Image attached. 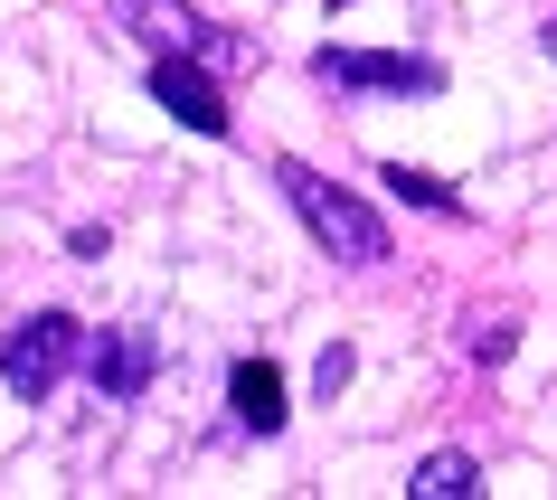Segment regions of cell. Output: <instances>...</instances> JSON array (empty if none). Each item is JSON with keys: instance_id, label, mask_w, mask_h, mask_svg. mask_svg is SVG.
I'll use <instances>...</instances> for the list:
<instances>
[{"instance_id": "obj_1", "label": "cell", "mask_w": 557, "mask_h": 500, "mask_svg": "<svg viewBox=\"0 0 557 500\" xmlns=\"http://www.w3.org/2000/svg\"><path fill=\"white\" fill-rule=\"evenodd\" d=\"M274 179H284L294 217L322 236L341 265H387V217H379L369 199H350V189H341V179H322L312 161H274Z\"/></svg>"}, {"instance_id": "obj_2", "label": "cell", "mask_w": 557, "mask_h": 500, "mask_svg": "<svg viewBox=\"0 0 557 500\" xmlns=\"http://www.w3.org/2000/svg\"><path fill=\"white\" fill-rule=\"evenodd\" d=\"M66 368H86V322L76 312H29V322H10L0 330V387L10 397H58Z\"/></svg>"}, {"instance_id": "obj_3", "label": "cell", "mask_w": 557, "mask_h": 500, "mask_svg": "<svg viewBox=\"0 0 557 500\" xmlns=\"http://www.w3.org/2000/svg\"><path fill=\"white\" fill-rule=\"evenodd\" d=\"M114 29H133L151 58H208V66H246L256 48L227 38L218 20H199L189 0H114Z\"/></svg>"}, {"instance_id": "obj_4", "label": "cell", "mask_w": 557, "mask_h": 500, "mask_svg": "<svg viewBox=\"0 0 557 500\" xmlns=\"http://www.w3.org/2000/svg\"><path fill=\"white\" fill-rule=\"evenodd\" d=\"M312 76L322 86H350V95H444V66L407 58V48H322Z\"/></svg>"}, {"instance_id": "obj_5", "label": "cell", "mask_w": 557, "mask_h": 500, "mask_svg": "<svg viewBox=\"0 0 557 500\" xmlns=\"http://www.w3.org/2000/svg\"><path fill=\"white\" fill-rule=\"evenodd\" d=\"M161 378V340L143 322H114V330H86V387L104 407H133L143 387Z\"/></svg>"}, {"instance_id": "obj_6", "label": "cell", "mask_w": 557, "mask_h": 500, "mask_svg": "<svg viewBox=\"0 0 557 500\" xmlns=\"http://www.w3.org/2000/svg\"><path fill=\"white\" fill-rule=\"evenodd\" d=\"M151 104L171 123H189V133H208V142H227V95L208 86V58H151Z\"/></svg>"}, {"instance_id": "obj_7", "label": "cell", "mask_w": 557, "mask_h": 500, "mask_svg": "<svg viewBox=\"0 0 557 500\" xmlns=\"http://www.w3.org/2000/svg\"><path fill=\"white\" fill-rule=\"evenodd\" d=\"M227 415L236 425H246V435H284V368H274V359H236L227 368Z\"/></svg>"}, {"instance_id": "obj_8", "label": "cell", "mask_w": 557, "mask_h": 500, "mask_svg": "<svg viewBox=\"0 0 557 500\" xmlns=\"http://www.w3.org/2000/svg\"><path fill=\"white\" fill-rule=\"evenodd\" d=\"M407 491L416 500H472V491H482V463H472V453H425Z\"/></svg>"}, {"instance_id": "obj_9", "label": "cell", "mask_w": 557, "mask_h": 500, "mask_svg": "<svg viewBox=\"0 0 557 500\" xmlns=\"http://www.w3.org/2000/svg\"><path fill=\"white\" fill-rule=\"evenodd\" d=\"M387 199H407V208H435V217H463V199H454V189H444L435 171H407V161H387Z\"/></svg>"}, {"instance_id": "obj_10", "label": "cell", "mask_w": 557, "mask_h": 500, "mask_svg": "<svg viewBox=\"0 0 557 500\" xmlns=\"http://www.w3.org/2000/svg\"><path fill=\"white\" fill-rule=\"evenodd\" d=\"M350 368H359V359H350V340H331V350L312 359V387H322V407L341 397V387H350Z\"/></svg>"}, {"instance_id": "obj_11", "label": "cell", "mask_w": 557, "mask_h": 500, "mask_svg": "<svg viewBox=\"0 0 557 500\" xmlns=\"http://www.w3.org/2000/svg\"><path fill=\"white\" fill-rule=\"evenodd\" d=\"M510 340H520V330H510V322H492V330H472V359H482V368H500V359H510Z\"/></svg>"}, {"instance_id": "obj_12", "label": "cell", "mask_w": 557, "mask_h": 500, "mask_svg": "<svg viewBox=\"0 0 557 500\" xmlns=\"http://www.w3.org/2000/svg\"><path fill=\"white\" fill-rule=\"evenodd\" d=\"M331 10H350V0H331Z\"/></svg>"}]
</instances>
